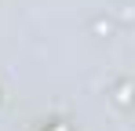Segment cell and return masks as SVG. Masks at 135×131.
Masks as SVG:
<instances>
[{"label":"cell","instance_id":"cell-1","mask_svg":"<svg viewBox=\"0 0 135 131\" xmlns=\"http://www.w3.org/2000/svg\"><path fill=\"white\" fill-rule=\"evenodd\" d=\"M55 131H66V128H62V124H59V128H55Z\"/></svg>","mask_w":135,"mask_h":131}]
</instances>
